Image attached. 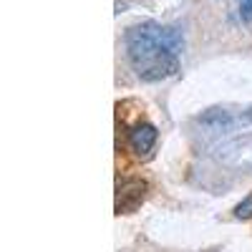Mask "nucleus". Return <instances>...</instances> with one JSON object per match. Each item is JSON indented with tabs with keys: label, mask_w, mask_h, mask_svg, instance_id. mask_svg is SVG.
<instances>
[{
	"label": "nucleus",
	"mask_w": 252,
	"mask_h": 252,
	"mask_svg": "<svg viewBox=\"0 0 252 252\" xmlns=\"http://www.w3.org/2000/svg\"><path fill=\"white\" fill-rule=\"evenodd\" d=\"M184 48L182 33L154 20L126 31V56L141 81H164L179 71V53Z\"/></svg>",
	"instance_id": "1"
},
{
	"label": "nucleus",
	"mask_w": 252,
	"mask_h": 252,
	"mask_svg": "<svg viewBox=\"0 0 252 252\" xmlns=\"http://www.w3.org/2000/svg\"><path fill=\"white\" fill-rule=\"evenodd\" d=\"M144 189H146V184L141 179H129V182L119 184V194H116V209H119V215L121 212H131V209L144 199Z\"/></svg>",
	"instance_id": "2"
},
{
	"label": "nucleus",
	"mask_w": 252,
	"mask_h": 252,
	"mask_svg": "<svg viewBox=\"0 0 252 252\" xmlns=\"http://www.w3.org/2000/svg\"><path fill=\"white\" fill-rule=\"evenodd\" d=\"M154 144H157V129L152 124L141 121L129 131V146L136 154H149L154 149Z\"/></svg>",
	"instance_id": "3"
},
{
	"label": "nucleus",
	"mask_w": 252,
	"mask_h": 252,
	"mask_svg": "<svg viewBox=\"0 0 252 252\" xmlns=\"http://www.w3.org/2000/svg\"><path fill=\"white\" fill-rule=\"evenodd\" d=\"M235 8L242 23H252V0H235Z\"/></svg>",
	"instance_id": "4"
},
{
	"label": "nucleus",
	"mask_w": 252,
	"mask_h": 252,
	"mask_svg": "<svg viewBox=\"0 0 252 252\" xmlns=\"http://www.w3.org/2000/svg\"><path fill=\"white\" fill-rule=\"evenodd\" d=\"M235 215H237L240 220H247V217H252V194H250V197H247L242 204H237Z\"/></svg>",
	"instance_id": "5"
}]
</instances>
